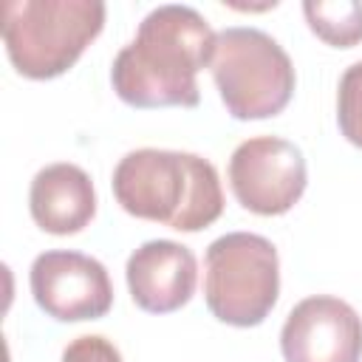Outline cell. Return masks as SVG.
<instances>
[{"label":"cell","instance_id":"1","mask_svg":"<svg viewBox=\"0 0 362 362\" xmlns=\"http://www.w3.org/2000/svg\"><path fill=\"white\" fill-rule=\"evenodd\" d=\"M215 31L192 6L153 8L136 37L116 54L110 82L130 107H195L201 102L198 71L209 65Z\"/></svg>","mask_w":362,"mask_h":362},{"label":"cell","instance_id":"2","mask_svg":"<svg viewBox=\"0 0 362 362\" xmlns=\"http://www.w3.org/2000/svg\"><path fill=\"white\" fill-rule=\"evenodd\" d=\"M110 184L127 215L167 223L175 232H201L223 212L218 170L195 153L133 150L116 164Z\"/></svg>","mask_w":362,"mask_h":362},{"label":"cell","instance_id":"3","mask_svg":"<svg viewBox=\"0 0 362 362\" xmlns=\"http://www.w3.org/2000/svg\"><path fill=\"white\" fill-rule=\"evenodd\" d=\"M105 25L102 0H6L3 45L17 74L54 79L74 68Z\"/></svg>","mask_w":362,"mask_h":362},{"label":"cell","instance_id":"4","mask_svg":"<svg viewBox=\"0 0 362 362\" xmlns=\"http://www.w3.org/2000/svg\"><path fill=\"white\" fill-rule=\"evenodd\" d=\"M209 71L226 113L240 122L277 116L294 93L288 54L260 28L232 25L218 31Z\"/></svg>","mask_w":362,"mask_h":362},{"label":"cell","instance_id":"5","mask_svg":"<svg viewBox=\"0 0 362 362\" xmlns=\"http://www.w3.org/2000/svg\"><path fill=\"white\" fill-rule=\"evenodd\" d=\"M280 294V260L269 238L226 232L204 255V300L215 320L252 328L274 308Z\"/></svg>","mask_w":362,"mask_h":362},{"label":"cell","instance_id":"6","mask_svg":"<svg viewBox=\"0 0 362 362\" xmlns=\"http://www.w3.org/2000/svg\"><path fill=\"white\" fill-rule=\"evenodd\" d=\"M305 158L280 136H255L229 158V187L238 204L255 215H286L305 192Z\"/></svg>","mask_w":362,"mask_h":362},{"label":"cell","instance_id":"7","mask_svg":"<svg viewBox=\"0 0 362 362\" xmlns=\"http://www.w3.org/2000/svg\"><path fill=\"white\" fill-rule=\"evenodd\" d=\"M34 303L59 322L99 320L113 305L107 269L82 252L51 249L34 257L28 272Z\"/></svg>","mask_w":362,"mask_h":362},{"label":"cell","instance_id":"8","mask_svg":"<svg viewBox=\"0 0 362 362\" xmlns=\"http://www.w3.org/2000/svg\"><path fill=\"white\" fill-rule=\"evenodd\" d=\"M280 351L286 362H359L362 317L339 297H305L283 322Z\"/></svg>","mask_w":362,"mask_h":362},{"label":"cell","instance_id":"9","mask_svg":"<svg viewBox=\"0 0 362 362\" xmlns=\"http://www.w3.org/2000/svg\"><path fill=\"white\" fill-rule=\"evenodd\" d=\"M133 303L147 314H170L189 303L198 283L192 249L175 240L141 243L124 266Z\"/></svg>","mask_w":362,"mask_h":362},{"label":"cell","instance_id":"10","mask_svg":"<svg viewBox=\"0 0 362 362\" xmlns=\"http://www.w3.org/2000/svg\"><path fill=\"white\" fill-rule=\"evenodd\" d=\"M34 223L51 235H76L96 215V192L90 175L68 161L42 167L28 189Z\"/></svg>","mask_w":362,"mask_h":362},{"label":"cell","instance_id":"11","mask_svg":"<svg viewBox=\"0 0 362 362\" xmlns=\"http://www.w3.org/2000/svg\"><path fill=\"white\" fill-rule=\"evenodd\" d=\"M303 14L308 28L334 48L362 42V3L356 0H305Z\"/></svg>","mask_w":362,"mask_h":362},{"label":"cell","instance_id":"12","mask_svg":"<svg viewBox=\"0 0 362 362\" xmlns=\"http://www.w3.org/2000/svg\"><path fill=\"white\" fill-rule=\"evenodd\" d=\"M337 122L342 136L362 150V62L345 68L337 90Z\"/></svg>","mask_w":362,"mask_h":362},{"label":"cell","instance_id":"13","mask_svg":"<svg viewBox=\"0 0 362 362\" xmlns=\"http://www.w3.org/2000/svg\"><path fill=\"white\" fill-rule=\"evenodd\" d=\"M62 362H122V354L110 339L99 334H85L68 342V348L62 351Z\"/></svg>","mask_w":362,"mask_h":362}]
</instances>
